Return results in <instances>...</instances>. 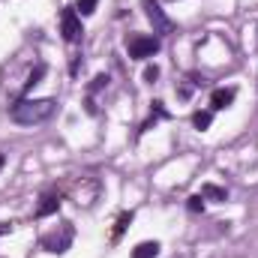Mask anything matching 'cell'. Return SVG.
<instances>
[{"label": "cell", "mask_w": 258, "mask_h": 258, "mask_svg": "<svg viewBox=\"0 0 258 258\" xmlns=\"http://www.w3.org/2000/svg\"><path fill=\"white\" fill-rule=\"evenodd\" d=\"M57 102L54 99H21L18 105H12V120L15 123H24V126H33V123H45L51 114H54Z\"/></svg>", "instance_id": "obj_1"}, {"label": "cell", "mask_w": 258, "mask_h": 258, "mask_svg": "<svg viewBox=\"0 0 258 258\" xmlns=\"http://www.w3.org/2000/svg\"><path fill=\"white\" fill-rule=\"evenodd\" d=\"M129 48V57H135V60H144V57H153L156 51H159V39L156 36H132L126 42Z\"/></svg>", "instance_id": "obj_2"}, {"label": "cell", "mask_w": 258, "mask_h": 258, "mask_svg": "<svg viewBox=\"0 0 258 258\" xmlns=\"http://www.w3.org/2000/svg\"><path fill=\"white\" fill-rule=\"evenodd\" d=\"M144 12H147V18H150V24H153V33H171L174 30V21L162 12V6L156 3V0H144Z\"/></svg>", "instance_id": "obj_3"}, {"label": "cell", "mask_w": 258, "mask_h": 258, "mask_svg": "<svg viewBox=\"0 0 258 258\" xmlns=\"http://www.w3.org/2000/svg\"><path fill=\"white\" fill-rule=\"evenodd\" d=\"M72 237H75V231H72V225L66 222V225H63V231H60V234L54 231V234H45V237H42V246H45L48 252H54V255H60V252H66V249H69V243H72Z\"/></svg>", "instance_id": "obj_4"}, {"label": "cell", "mask_w": 258, "mask_h": 258, "mask_svg": "<svg viewBox=\"0 0 258 258\" xmlns=\"http://www.w3.org/2000/svg\"><path fill=\"white\" fill-rule=\"evenodd\" d=\"M60 30H63L66 42H78V39H81L84 27H81V18H78L75 9H63V12H60Z\"/></svg>", "instance_id": "obj_5"}, {"label": "cell", "mask_w": 258, "mask_h": 258, "mask_svg": "<svg viewBox=\"0 0 258 258\" xmlns=\"http://www.w3.org/2000/svg\"><path fill=\"white\" fill-rule=\"evenodd\" d=\"M57 207H60V195L57 192H48L42 198V204L36 207V216L42 219V216H51V213H57Z\"/></svg>", "instance_id": "obj_6"}, {"label": "cell", "mask_w": 258, "mask_h": 258, "mask_svg": "<svg viewBox=\"0 0 258 258\" xmlns=\"http://www.w3.org/2000/svg\"><path fill=\"white\" fill-rule=\"evenodd\" d=\"M234 102V90H213V96H210V105H213V111H219V108H228Z\"/></svg>", "instance_id": "obj_7"}, {"label": "cell", "mask_w": 258, "mask_h": 258, "mask_svg": "<svg viewBox=\"0 0 258 258\" xmlns=\"http://www.w3.org/2000/svg\"><path fill=\"white\" fill-rule=\"evenodd\" d=\"M159 255V243L156 240H144L132 249V258H156Z\"/></svg>", "instance_id": "obj_8"}, {"label": "cell", "mask_w": 258, "mask_h": 258, "mask_svg": "<svg viewBox=\"0 0 258 258\" xmlns=\"http://www.w3.org/2000/svg\"><path fill=\"white\" fill-rule=\"evenodd\" d=\"M210 123H213V111H195V114H192V126L195 129H201V132H204Z\"/></svg>", "instance_id": "obj_9"}, {"label": "cell", "mask_w": 258, "mask_h": 258, "mask_svg": "<svg viewBox=\"0 0 258 258\" xmlns=\"http://www.w3.org/2000/svg\"><path fill=\"white\" fill-rule=\"evenodd\" d=\"M201 198H213V201H225L228 192L225 189H219V186H213V183H204V189H201Z\"/></svg>", "instance_id": "obj_10"}, {"label": "cell", "mask_w": 258, "mask_h": 258, "mask_svg": "<svg viewBox=\"0 0 258 258\" xmlns=\"http://www.w3.org/2000/svg\"><path fill=\"white\" fill-rule=\"evenodd\" d=\"M96 3H99V0H78V3H75V12H78V15H93V12H96Z\"/></svg>", "instance_id": "obj_11"}, {"label": "cell", "mask_w": 258, "mask_h": 258, "mask_svg": "<svg viewBox=\"0 0 258 258\" xmlns=\"http://www.w3.org/2000/svg\"><path fill=\"white\" fill-rule=\"evenodd\" d=\"M42 75H45V63H39L36 69H33V72H30V78H27V84H24V90H33V87L39 84V78H42Z\"/></svg>", "instance_id": "obj_12"}, {"label": "cell", "mask_w": 258, "mask_h": 258, "mask_svg": "<svg viewBox=\"0 0 258 258\" xmlns=\"http://www.w3.org/2000/svg\"><path fill=\"white\" fill-rule=\"evenodd\" d=\"M186 207H189V213H201V210H204V198H201V195H192Z\"/></svg>", "instance_id": "obj_13"}, {"label": "cell", "mask_w": 258, "mask_h": 258, "mask_svg": "<svg viewBox=\"0 0 258 258\" xmlns=\"http://www.w3.org/2000/svg\"><path fill=\"white\" fill-rule=\"evenodd\" d=\"M129 219H132L129 213H123V216H120V222H117V228H114V240H117V237L123 234V228H126V225H129Z\"/></svg>", "instance_id": "obj_14"}, {"label": "cell", "mask_w": 258, "mask_h": 258, "mask_svg": "<svg viewBox=\"0 0 258 258\" xmlns=\"http://www.w3.org/2000/svg\"><path fill=\"white\" fill-rule=\"evenodd\" d=\"M156 78H159V66H147V69H144V81H150V84H153Z\"/></svg>", "instance_id": "obj_15"}, {"label": "cell", "mask_w": 258, "mask_h": 258, "mask_svg": "<svg viewBox=\"0 0 258 258\" xmlns=\"http://www.w3.org/2000/svg\"><path fill=\"white\" fill-rule=\"evenodd\" d=\"M105 84H108V75H96V78H93V84H90V90H102Z\"/></svg>", "instance_id": "obj_16"}, {"label": "cell", "mask_w": 258, "mask_h": 258, "mask_svg": "<svg viewBox=\"0 0 258 258\" xmlns=\"http://www.w3.org/2000/svg\"><path fill=\"white\" fill-rule=\"evenodd\" d=\"M3 165H6V156H3V153H0V168H3Z\"/></svg>", "instance_id": "obj_17"}]
</instances>
